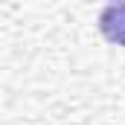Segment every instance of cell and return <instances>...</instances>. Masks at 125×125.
<instances>
[{
    "label": "cell",
    "instance_id": "cell-1",
    "mask_svg": "<svg viewBox=\"0 0 125 125\" xmlns=\"http://www.w3.org/2000/svg\"><path fill=\"white\" fill-rule=\"evenodd\" d=\"M99 32L105 41L125 47V3H108L99 12Z\"/></svg>",
    "mask_w": 125,
    "mask_h": 125
}]
</instances>
